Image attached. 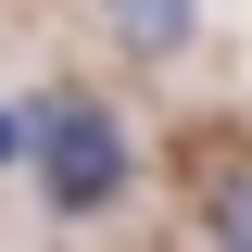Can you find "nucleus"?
<instances>
[{"label": "nucleus", "instance_id": "3", "mask_svg": "<svg viewBox=\"0 0 252 252\" xmlns=\"http://www.w3.org/2000/svg\"><path fill=\"white\" fill-rule=\"evenodd\" d=\"M202 240H215V252H252V164L202 189Z\"/></svg>", "mask_w": 252, "mask_h": 252}, {"label": "nucleus", "instance_id": "1", "mask_svg": "<svg viewBox=\"0 0 252 252\" xmlns=\"http://www.w3.org/2000/svg\"><path fill=\"white\" fill-rule=\"evenodd\" d=\"M26 164H38V189H51V215H101V202H126V126H114V101L51 89V101L26 114Z\"/></svg>", "mask_w": 252, "mask_h": 252}, {"label": "nucleus", "instance_id": "4", "mask_svg": "<svg viewBox=\"0 0 252 252\" xmlns=\"http://www.w3.org/2000/svg\"><path fill=\"white\" fill-rule=\"evenodd\" d=\"M13 164H26V114L0 101V177H13Z\"/></svg>", "mask_w": 252, "mask_h": 252}, {"label": "nucleus", "instance_id": "2", "mask_svg": "<svg viewBox=\"0 0 252 252\" xmlns=\"http://www.w3.org/2000/svg\"><path fill=\"white\" fill-rule=\"evenodd\" d=\"M101 26H114L139 63H177L189 38H202V0H101Z\"/></svg>", "mask_w": 252, "mask_h": 252}]
</instances>
